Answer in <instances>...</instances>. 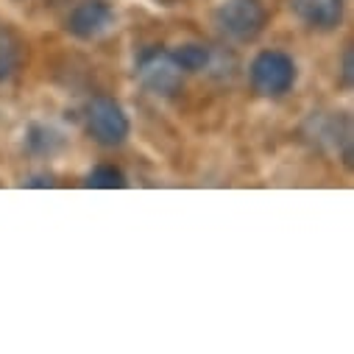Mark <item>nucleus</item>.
Here are the masks:
<instances>
[{"label": "nucleus", "instance_id": "f257e3e1", "mask_svg": "<svg viewBox=\"0 0 354 354\" xmlns=\"http://www.w3.org/2000/svg\"><path fill=\"white\" fill-rule=\"evenodd\" d=\"M134 78L140 81L142 90H148L156 98H173L185 86V70L173 62L170 50L162 45H148L137 53Z\"/></svg>", "mask_w": 354, "mask_h": 354}, {"label": "nucleus", "instance_id": "f03ea898", "mask_svg": "<svg viewBox=\"0 0 354 354\" xmlns=\"http://www.w3.org/2000/svg\"><path fill=\"white\" fill-rule=\"evenodd\" d=\"M84 129L101 148H118L131 134V120L126 109L109 95H93L84 106Z\"/></svg>", "mask_w": 354, "mask_h": 354}, {"label": "nucleus", "instance_id": "7ed1b4c3", "mask_svg": "<svg viewBox=\"0 0 354 354\" xmlns=\"http://www.w3.org/2000/svg\"><path fill=\"white\" fill-rule=\"evenodd\" d=\"M212 23L221 31V37H226L229 42L245 45L265 31L268 9H265L262 0H226V3L215 9Z\"/></svg>", "mask_w": 354, "mask_h": 354}, {"label": "nucleus", "instance_id": "20e7f679", "mask_svg": "<svg viewBox=\"0 0 354 354\" xmlns=\"http://www.w3.org/2000/svg\"><path fill=\"white\" fill-rule=\"evenodd\" d=\"M296 62L285 50H259L248 67V84L259 98H282L296 84Z\"/></svg>", "mask_w": 354, "mask_h": 354}, {"label": "nucleus", "instance_id": "39448f33", "mask_svg": "<svg viewBox=\"0 0 354 354\" xmlns=\"http://www.w3.org/2000/svg\"><path fill=\"white\" fill-rule=\"evenodd\" d=\"M115 26V9L109 0H81V3L67 15L64 28L75 39H98Z\"/></svg>", "mask_w": 354, "mask_h": 354}, {"label": "nucleus", "instance_id": "423d86ee", "mask_svg": "<svg viewBox=\"0 0 354 354\" xmlns=\"http://www.w3.org/2000/svg\"><path fill=\"white\" fill-rule=\"evenodd\" d=\"M343 0H290L293 15L315 31H332L343 23Z\"/></svg>", "mask_w": 354, "mask_h": 354}, {"label": "nucleus", "instance_id": "0eeeda50", "mask_svg": "<svg viewBox=\"0 0 354 354\" xmlns=\"http://www.w3.org/2000/svg\"><path fill=\"white\" fill-rule=\"evenodd\" d=\"M26 148L34 156H56L64 148V134L48 123H31L26 129Z\"/></svg>", "mask_w": 354, "mask_h": 354}, {"label": "nucleus", "instance_id": "6e6552de", "mask_svg": "<svg viewBox=\"0 0 354 354\" xmlns=\"http://www.w3.org/2000/svg\"><path fill=\"white\" fill-rule=\"evenodd\" d=\"M170 56L185 70V75L187 73H204L212 64V50L201 42H182V45L170 48Z\"/></svg>", "mask_w": 354, "mask_h": 354}, {"label": "nucleus", "instance_id": "1a4fd4ad", "mask_svg": "<svg viewBox=\"0 0 354 354\" xmlns=\"http://www.w3.org/2000/svg\"><path fill=\"white\" fill-rule=\"evenodd\" d=\"M20 62H23V39L9 26H0V81L12 78Z\"/></svg>", "mask_w": 354, "mask_h": 354}, {"label": "nucleus", "instance_id": "9d476101", "mask_svg": "<svg viewBox=\"0 0 354 354\" xmlns=\"http://www.w3.org/2000/svg\"><path fill=\"white\" fill-rule=\"evenodd\" d=\"M84 185L93 190H123L129 182H126V173L118 165H95L86 173Z\"/></svg>", "mask_w": 354, "mask_h": 354}, {"label": "nucleus", "instance_id": "9b49d317", "mask_svg": "<svg viewBox=\"0 0 354 354\" xmlns=\"http://www.w3.org/2000/svg\"><path fill=\"white\" fill-rule=\"evenodd\" d=\"M340 84L346 86V90H348V86H351V75H354V70H351V48H346L343 50V64H340Z\"/></svg>", "mask_w": 354, "mask_h": 354}, {"label": "nucleus", "instance_id": "f8f14e48", "mask_svg": "<svg viewBox=\"0 0 354 354\" xmlns=\"http://www.w3.org/2000/svg\"><path fill=\"white\" fill-rule=\"evenodd\" d=\"M26 187H53V176H31Z\"/></svg>", "mask_w": 354, "mask_h": 354}]
</instances>
